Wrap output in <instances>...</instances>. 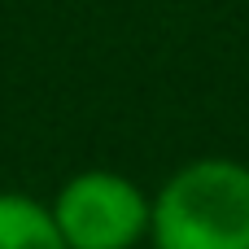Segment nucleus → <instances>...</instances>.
Listing matches in <instances>:
<instances>
[{
	"instance_id": "nucleus-1",
	"label": "nucleus",
	"mask_w": 249,
	"mask_h": 249,
	"mask_svg": "<svg viewBox=\"0 0 249 249\" xmlns=\"http://www.w3.org/2000/svg\"><path fill=\"white\" fill-rule=\"evenodd\" d=\"M149 249H249V166L197 158L153 193Z\"/></svg>"
},
{
	"instance_id": "nucleus-3",
	"label": "nucleus",
	"mask_w": 249,
	"mask_h": 249,
	"mask_svg": "<svg viewBox=\"0 0 249 249\" xmlns=\"http://www.w3.org/2000/svg\"><path fill=\"white\" fill-rule=\"evenodd\" d=\"M0 249H66L53 210L26 193H0Z\"/></svg>"
},
{
	"instance_id": "nucleus-2",
	"label": "nucleus",
	"mask_w": 249,
	"mask_h": 249,
	"mask_svg": "<svg viewBox=\"0 0 249 249\" xmlns=\"http://www.w3.org/2000/svg\"><path fill=\"white\" fill-rule=\"evenodd\" d=\"M48 210L66 249H140L153 223V197L118 171L70 175Z\"/></svg>"
}]
</instances>
